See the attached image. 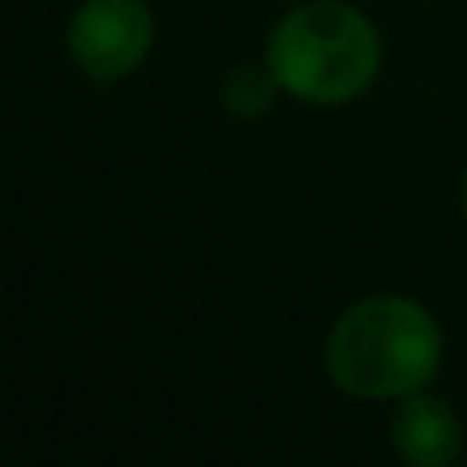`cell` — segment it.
<instances>
[{
    "label": "cell",
    "mask_w": 467,
    "mask_h": 467,
    "mask_svg": "<svg viewBox=\"0 0 467 467\" xmlns=\"http://www.w3.org/2000/svg\"><path fill=\"white\" fill-rule=\"evenodd\" d=\"M443 328L410 296L381 291L340 312L328 332V373L348 398L402 402L435 381Z\"/></svg>",
    "instance_id": "cell-1"
},
{
    "label": "cell",
    "mask_w": 467,
    "mask_h": 467,
    "mask_svg": "<svg viewBox=\"0 0 467 467\" xmlns=\"http://www.w3.org/2000/svg\"><path fill=\"white\" fill-rule=\"evenodd\" d=\"M266 66L291 99L340 107L361 99L381 70V33L345 0H304L275 21Z\"/></svg>",
    "instance_id": "cell-2"
},
{
    "label": "cell",
    "mask_w": 467,
    "mask_h": 467,
    "mask_svg": "<svg viewBox=\"0 0 467 467\" xmlns=\"http://www.w3.org/2000/svg\"><path fill=\"white\" fill-rule=\"evenodd\" d=\"M156 21L144 0H82L70 16L66 46L87 78L119 82L152 54Z\"/></svg>",
    "instance_id": "cell-3"
},
{
    "label": "cell",
    "mask_w": 467,
    "mask_h": 467,
    "mask_svg": "<svg viewBox=\"0 0 467 467\" xmlns=\"http://www.w3.org/2000/svg\"><path fill=\"white\" fill-rule=\"evenodd\" d=\"M394 451L414 467H451L463 451V427L455 410L427 389L402 398L394 414Z\"/></svg>",
    "instance_id": "cell-4"
},
{
    "label": "cell",
    "mask_w": 467,
    "mask_h": 467,
    "mask_svg": "<svg viewBox=\"0 0 467 467\" xmlns=\"http://www.w3.org/2000/svg\"><path fill=\"white\" fill-rule=\"evenodd\" d=\"M279 78L271 74V66H238V70L226 74V82H222V103H226V111L234 119H258V115H266L275 107V99H279Z\"/></svg>",
    "instance_id": "cell-5"
},
{
    "label": "cell",
    "mask_w": 467,
    "mask_h": 467,
    "mask_svg": "<svg viewBox=\"0 0 467 467\" xmlns=\"http://www.w3.org/2000/svg\"><path fill=\"white\" fill-rule=\"evenodd\" d=\"M460 202H463V218H467V169H463V189H460Z\"/></svg>",
    "instance_id": "cell-6"
}]
</instances>
